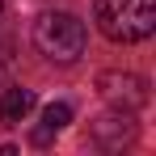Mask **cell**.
Instances as JSON below:
<instances>
[{
  "label": "cell",
  "mask_w": 156,
  "mask_h": 156,
  "mask_svg": "<svg viewBox=\"0 0 156 156\" xmlns=\"http://www.w3.org/2000/svg\"><path fill=\"white\" fill-rule=\"evenodd\" d=\"M93 13L110 42H144L156 30V0H97Z\"/></svg>",
  "instance_id": "1"
},
{
  "label": "cell",
  "mask_w": 156,
  "mask_h": 156,
  "mask_svg": "<svg viewBox=\"0 0 156 156\" xmlns=\"http://www.w3.org/2000/svg\"><path fill=\"white\" fill-rule=\"evenodd\" d=\"M84 21L72 17V13H42L34 21V47L55 59V63H72L84 55Z\"/></svg>",
  "instance_id": "2"
},
{
  "label": "cell",
  "mask_w": 156,
  "mask_h": 156,
  "mask_svg": "<svg viewBox=\"0 0 156 156\" xmlns=\"http://www.w3.org/2000/svg\"><path fill=\"white\" fill-rule=\"evenodd\" d=\"M97 84H101L105 101H114L118 110H139V105H148V80L135 76V72H105Z\"/></svg>",
  "instance_id": "3"
},
{
  "label": "cell",
  "mask_w": 156,
  "mask_h": 156,
  "mask_svg": "<svg viewBox=\"0 0 156 156\" xmlns=\"http://www.w3.org/2000/svg\"><path fill=\"white\" fill-rule=\"evenodd\" d=\"M93 139H97V144H105V148H122V144H131V139H135V122H131V114H127V110H118V114L97 118Z\"/></svg>",
  "instance_id": "4"
},
{
  "label": "cell",
  "mask_w": 156,
  "mask_h": 156,
  "mask_svg": "<svg viewBox=\"0 0 156 156\" xmlns=\"http://www.w3.org/2000/svg\"><path fill=\"white\" fill-rule=\"evenodd\" d=\"M30 110H34V89H26V84H9V89L0 93V122H4V127H17Z\"/></svg>",
  "instance_id": "5"
},
{
  "label": "cell",
  "mask_w": 156,
  "mask_h": 156,
  "mask_svg": "<svg viewBox=\"0 0 156 156\" xmlns=\"http://www.w3.org/2000/svg\"><path fill=\"white\" fill-rule=\"evenodd\" d=\"M68 122H72V105H68V101H51L47 110H42V127L34 131V144H38V148L51 144V135H59Z\"/></svg>",
  "instance_id": "6"
},
{
  "label": "cell",
  "mask_w": 156,
  "mask_h": 156,
  "mask_svg": "<svg viewBox=\"0 0 156 156\" xmlns=\"http://www.w3.org/2000/svg\"><path fill=\"white\" fill-rule=\"evenodd\" d=\"M0 13H4V0H0Z\"/></svg>",
  "instance_id": "7"
}]
</instances>
